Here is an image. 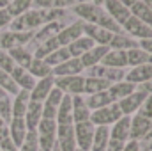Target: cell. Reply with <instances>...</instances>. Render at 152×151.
<instances>
[{
  "label": "cell",
  "instance_id": "1",
  "mask_svg": "<svg viewBox=\"0 0 152 151\" xmlns=\"http://www.w3.org/2000/svg\"><path fill=\"white\" fill-rule=\"evenodd\" d=\"M64 14V9H30L25 14L14 18L9 25V30L14 32H34V29L44 27L57 21Z\"/></svg>",
  "mask_w": 152,
  "mask_h": 151
},
{
  "label": "cell",
  "instance_id": "2",
  "mask_svg": "<svg viewBox=\"0 0 152 151\" xmlns=\"http://www.w3.org/2000/svg\"><path fill=\"white\" fill-rule=\"evenodd\" d=\"M73 9H75L76 14L80 16V20L85 21V23L97 25V27L106 29V30H110V32H113V34H120V32H122V27L115 23L113 20L106 14V11H104L101 5H96V4H92V2H87V4L76 5Z\"/></svg>",
  "mask_w": 152,
  "mask_h": 151
},
{
  "label": "cell",
  "instance_id": "3",
  "mask_svg": "<svg viewBox=\"0 0 152 151\" xmlns=\"http://www.w3.org/2000/svg\"><path fill=\"white\" fill-rule=\"evenodd\" d=\"M36 133H37L39 151H51L57 144V121L41 119Z\"/></svg>",
  "mask_w": 152,
  "mask_h": 151
},
{
  "label": "cell",
  "instance_id": "4",
  "mask_svg": "<svg viewBox=\"0 0 152 151\" xmlns=\"http://www.w3.org/2000/svg\"><path fill=\"white\" fill-rule=\"evenodd\" d=\"M122 117V112L118 109L117 103H112L108 107H103V109H97V110H92L90 114V123L94 126H112L113 123H117L118 119Z\"/></svg>",
  "mask_w": 152,
  "mask_h": 151
},
{
  "label": "cell",
  "instance_id": "5",
  "mask_svg": "<svg viewBox=\"0 0 152 151\" xmlns=\"http://www.w3.org/2000/svg\"><path fill=\"white\" fill-rule=\"evenodd\" d=\"M147 96H149V94H147L145 91L136 89L133 94H129V96H126L124 100L117 101V105H118L122 115H129V117H131L133 114H136L142 109V105H143V101L147 100Z\"/></svg>",
  "mask_w": 152,
  "mask_h": 151
},
{
  "label": "cell",
  "instance_id": "6",
  "mask_svg": "<svg viewBox=\"0 0 152 151\" xmlns=\"http://www.w3.org/2000/svg\"><path fill=\"white\" fill-rule=\"evenodd\" d=\"M94 130H96V126L90 121L75 123V141H76V148L78 150L90 151L92 139H94Z\"/></svg>",
  "mask_w": 152,
  "mask_h": 151
},
{
  "label": "cell",
  "instance_id": "7",
  "mask_svg": "<svg viewBox=\"0 0 152 151\" xmlns=\"http://www.w3.org/2000/svg\"><path fill=\"white\" fill-rule=\"evenodd\" d=\"M30 39H34V32H14V30L0 32V48L9 52L12 48L25 46Z\"/></svg>",
  "mask_w": 152,
  "mask_h": 151
},
{
  "label": "cell",
  "instance_id": "8",
  "mask_svg": "<svg viewBox=\"0 0 152 151\" xmlns=\"http://www.w3.org/2000/svg\"><path fill=\"white\" fill-rule=\"evenodd\" d=\"M83 85H85V76H81V75L55 78V87H58L64 94H69V96H80V94H83Z\"/></svg>",
  "mask_w": 152,
  "mask_h": 151
},
{
  "label": "cell",
  "instance_id": "9",
  "mask_svg": "<svg viewBox=\"0 0 152 151\" xmlns=\"http://www.w3.org/2000/svg\"><path fill=\"white\" fill-rule=\"evenodd\" d=\"M122 32H127L129 38H138L140 41L142 39H149L152 38V27H149L147 23L140 21L138 18H134L133 14L129 16V20L122 25Z\"/></svg>",
  "mask_w": 152,
  "mask_h": 151
},
{
  "label": "cell",
  "instance_id": "10",
  "mask_svg": "<svg viewBox=\"0 0 152 151\" xmlns=\"http://www.w3.org/2000/svg\"><path fill=\"white\" fill-rule=\"evenodd\" d=\"M103 9L106 11V14L113 20L117 25H124L127 20H129V16H131V11L124 5V4H120L118 0H104V4H103Z\"/></svg>",
  "mask_w": 152,
  "mask_h": 151
},
{
  "label": "cell",
  "instance_id": "11",
  "mask_svg": "<svg viewBox=\"0 0 152 151\" xmlns=\"http://www.w3.org/2000/svg\"><path fill=\"white\" fill-rule=\"evenodd\" d=\"M57 144L60 151H75V124H57Z\"/></svg>",
  "mask_w": 152,
  "mask_h": 151
},
{
  "label": "cell",
  "instance_id": "12",
  "mask_svg": "<svg viewBox=\"0 0 152 151\" xmlns=\"http://www.w3.org/2000/svg\"><path fill=\"white\" fill-rule=\"evenodd\" d=\"M83 36L90 38L96 44H101V46H110V41L113 38V32L106 30V29H101L97 25H90V23H85L83 21Z\"/></svg>",
  "mask_w": 152,
  "mask_h": 151
},
{
  "label": "cell",
  "instance_id": "13",
  "mask_svg": "<svg viewBox=\"0 0 152 151\" xmlns=\"http://www.w3.org/2000/svg\"><path fill=\"white\" fill-rule=\"evenodd\" d=\"M53 87H55V78H53V76H46V78L36 80V85H34V89L30 91V101L44 103Z\"/></svg>",
  "mask_w": 152,
  "mask_h": 151
},
{
  "label": "cell",
  "instance_id": "14",
  "mask_svg": "<svg viewBox=\"0 0 152 151\" xmlns=\"http://www.w3.org/2000/svg\"><path fill=\"white\" fill-rule=\"evenodd\" d=\"M126 82H131L134 85H143L152 80V64H142L136 68H131L129 71H126Z\"/></svg>",
  "mask_w": 152,
  "mask_h": 151
},
{
  "label": "cell",
  "instance_id": "15",
  "mask_svg": "<svg viewBox=\"0 0 152 151\" xmlns=\"http://www.w3.org/2000/svg\"><path fill=\"white\" fill-rule=\"evenodd\" d=\"M81 36H83V21L80 20V21H76L73 25H69V27H62V30L55 38H57L60 46H69L73 41H76Z\"/></svg>",
  "mask_w": 152,
  "mask_h": 151
},
{
  "label": "cell",
  "instance_id": "16",
  "mask_svg": "<svg viewBox=\"0 0 152 151\" xmlns=\"http://www.w3.org/2000/svg\"><path fill=\"white\" fill-rule=\"evenodd\" d=\"M129 133H131V117L129 115H122L110 128V139L112 141L127 142L129 141Z\"/></svg>",
  "mask_w": 152,
  "mask_h": 151
},
{
  "label": "cell",
  "instance_id": "17",
  "mask_svg": "<svg viewBox=\"0 0 152 151\" xmlns=\"http://www.w3.org/2000/svg\"><path fill=\"white\" fill-rule=\"evenodd\" d=\"M152 128V119L143 117L140 114H136L134 117H131V133H129V141H138L143 135H147Z\"/></svg>",
  "mask_w": 152,
  "mask_h": 151
},
{
  "label": "cell",
  "instance_id": "18",
  "mask_svg": "<svg viewBox=\"0 0 152 151\" xmlns=\"http://www.w3.org/2000/svg\"><path fill=\"white\" fill-rule=\"evenodd\" d=\"M108 50H110V46L96 44V46H94V48H90L87 53H83V55L80 57V62H81L83 70H88V68H92V66L101 64V61H103V57L108 53Z\"/></svg>",
  "mask_w": 152,
  "mask_h": 151
},
{
  "label": "cell",
  "instance_id": "19",
  "mask_svg": "<svg viewBox=\"0 0 152 151\" xmlns=\"http://www.w3.org/2000/svg\"><path fill=\"white\" fill-rule=\"evenodd\" d=\"M27 133H28V130H27V124H25L23 117H11V121H9V139L18 146V150L23 144Z\"/></svg>",
  "mask_w": 152,
  "mask_h": 151
},
{
  "label": "cell",
  "instance_id": "20",
  "mask_svg": "<svg viewBox=\"0 0 152 151\" xmlns=\"http://www.w3.org/2000/svg\"><path fill=\"white\" fill-rule=\"evenodd\" d=\"M42 119V103H37V101H30L28 103V109L23 115V121L27 124V130L28 132H36Z\"/></svg>",
  "mask_w": 152,
  "mask_h": 151
},
{
  "label": "cell",
  "instance_id": "21",
  "mask_svg": "<svg viewBox=\"0 0 152 151\" xmlns=\"http://www.w3.org/2000/svg\"><path fill=\"white\" fill-rule=\"evenodd\" d=\"M11 76H12V80L16 82V85L20 87V91H27V93H30V91L34 89V85H36V78L30 75L25 68L14 66L12 71H11Z\"/></svg>",
  "mask_w": 152,
  "mask_h": 151
},
{
  "label": "cell",
  "instance_id": "22",
  "mask_svg": "<svg viewBox=\"0 0 152 151\" xmlns=\"http://www.w3.org/2000/svg\"><path fill=\"white\" fill-rule=\"evenodd\" d=\"M57 124H75L73 121V96L64 94L58 109H57Z\"/></svg>",
  "mask_w": 152,
  "mask_h": 151
},
{
  "label": "cell",
  "instance_id": "23",
  "mask_svg": "<svg viewBox=\"0 0 152 151\" xmlns=\"http://www.w3.org/2000/svg\"><path fill=\"white\" fill-rule=\"evenodd\" d=\"M81 71H83V66H81L80 59L71 57L69 61H66L60 66L53 68V76L55 78H60V76H75V75H81Z\"/></svg>",
  "mask_w": 152,
  "mask_h": 151
},
{
  "label": "cell",
  "instance_id": "24",
  "mask_svg": "<svg viewBox=\"0 0 152 151\" xmlns=\"http://www.w3.org/2000/svg\"><path fill=\"white\" fill-rule=\"evenodd\" d=\"M101 64L104 68H115V70H126L127 68V57H126V52L122 50H108V53L103 57Z\"/></svg>",
  "mask_w": 152,
  "mask_h": 151
},
{
  "label": "cell",
  "instance_id": "25",
  "mask_svg": "<svg viewBox=\"0 0 152 151\" xmlns=\"http://www.w3.org/2000/svg\"><path fill=\"white\" fill-rule=\"evenodd\" d=\"M90 109L87 105V100L83 94L73 96V121L75 123H85L90 121Z\"/></svg>",
  "mask_w": 152,
  "mask_h": 151
},
{
  "label": "cell",
  "instance_id": "26",
  "mask_svg": "<svg viewBox=\"0 0 152 151\" xmlns=\"http://www.w3.org/2000/svg\"><path fill=\"white\" fill-rule=\"evenodd\" d=\"M136 89H138V85H134V84H131V82H126V80H122V82L112 84V85L108 87V93H110V96L113 98V101L117 103V101L124 100L126 96L133 94Z\"/></svg>",
  "mask_w": 152,
  "mask_h": 151
},
{
  "label": "cell",
  "instance_id": "27",
  "mask_svg": "<svg viewBox=\"0 0 152 151\" xmlns=\"http://www.w3.org/2000/svg\"><path fill=\"white\" fill-rule=\"evenodd\" d=\"M96 46V43L92 41L90 38H87V36H81V38H78L76 41H73L69 46H66L67 48V52H69V55L71 57H75V59H80L83 53H87L90 48H94Z\"/></svg>",
  "mask_w": 152,
  "mask_h": 151
},
{
  "label": "cell",
  "instance_id": "28",
  "mask_svg": "<svg viewBox=\"0 0 152 151\" xmlns=\"http://www.w3.org/2000/svg\"><path fill=\"white\" fill-rule=\"evenodd\" d=\"M27 71L34 76L36 80H39V78H46V76H53V70L46 64V61H44V59H37V57L32 59V62L28 64Z\"/></svg>",
  "mask_w": 152,
  "mask_h": 151
},
{
  "label": "cell",
  "instance_id": "29",
  "mask_svg": "<svg viewBox=\"0 0 152 151\" xmlns=\"http://www.w3.org/2000/svg\"><path fill=\"white\" fill-rule=\"evenodd\" d=\"M108 142H110V128L108 126H96L90 151H104Z\"/></svg>",
  "mask_w": 152,
  "mask_h": 151
},
{
  "label": "cell",
  "instance_id": "30",
  "mask_svg": "<svg viewBox=\"0 0 152 151\" xmlns=\"http://www.w3.org/2000/svg\"><path fill=\"white\" fill-rule=\"evenodd\" d=\"M30 103V93L20 91L16 96H12V117H23Z\"/></svg>",
  "mask_w": 152,
  "mask_h": 151
},
{
  "label": "cell",
  "instance_id": "31",
  "mask_svg": "<svg viewBox=\"0 0 152 151\" xmlns=\"http://www.w3.org/2000/svg\"><path fill=\"white\" fill-rule=\"evenodd\" d=\"M110 87V84L104 78H94V76H85V85H83V94L92 96L97 93H103Z\"/></svg>",
  "mask_w": 152,
  "mask_h": 151
},
{
  "label": "cell",
  "instance_id": "32",
  "mask_svg": "<svg viewBox=\"0 0 152 151\" xmlns=\"http://www.w3.org/2000/svg\"><path fill=\"white\" fill-rule=\"evenodd\" d=\"M85 100H87V105H88L90 112H92V110H97V109H103V107H108V105H112V103H115L113 98H112V96H110V93H108V89H106V91H103V93L92 94V96H88V98H85Z\"/></svg>",
  "mask_w": 152,
  "mask_h": 151
},
{
  "label": "cell",
  "instance_id": "33",
  "mask_svg": "<svg viewBox=\"0 0 152 151\" xmlns=\"http://www.w3.org/2000/svg\"><path fill=\"white\" fill-rule=\"evenodd\" d=\"M138 46V41H134L133 38H129L127 34L120 32V34H113V38L110 41V48L112 50H122V52H127L131 48H136Z\"/></svg>",
  "mask_w": 152,
  "mask_h": 151
},
{
  "label": "cell",
  "instance_id": "34",
  "mask_svg": "<svg viewBox=\"0 0 152 151\" xmlns=\"http://www.w3.org/2000/svg\"><path fill=\"white\" fill-rule=\"evenodd\" d=\"M9 55H11V59L14 61V64L16 66H20V68H28V64L32 62V59H34V55L25 48V46H18V48H12V50H9Z\"/></svg>",
  "mask_w": 152,
  "mask_h": 151
},
{
  "label": "cell",
  "instance_id": "35",
  "mask_svg": "<svg viewBox=\"0 0 152 151\" xmlns=\"http://www.w3.org/2000/svg\"><path fill=\"white\" fill-rule=\"evenodd\" d=\"M129 11H131V14H133L134 18H138L140 21H143V23H147L149 27H152V7H149L145 2L138 0Z\"/></svg>",
  "mask_w": 152,
  "mask_h": 151
},
{
  "label": "cell",
  "instance_id": "36",
  "mask_svg": "<svg viewBox=\"0 0 152 151\" xmlns=\"http://www.w3.org/2000/svg\"><path fill=\"white\" fill-rule=\"evenodd\" d=\"M126 57H127V66H131V68H136V66L147 64L151 55H149L147 52H143L140 46H136V48H131V50H127V52H126Z\"/></svg>",
  "mask_w": 152,
  "mask_h": 151
},
{
  "label": "cell",
  "instance_id": "37",
  "mask_svg": "<svg viewBox=\"0 0 152 151\" xmlns=\"http://www.w3.org/2000/svg\"><path fill=\"white\" fill-rule=\"evenodd\" d=\"M57 48H60V44H58L57 38L46 39V41L39 43V46L36 48V52H34L32 55H34V57H37V59H46V57H48L50 53H53Z\"/></svg>",
  "mask_w": 152,
  "mask_h": 151
},
{
  "label": "cell",
  "instance_id": "38",
  "mask_svg": "<svg viewBox=\"0 0 152 151\" xmlns=\"http://www.w3.org/2000/svg\"><path fill=\"white\" fill-rule=\"evenodd\" d=\"M69 59H71V55H69L67 48H66V46H60V48H57L53 53H50L44 61H46V64L53 70V68L60 66L62 62H66V61H69Z\"/></svg>",
  "mask_w": 152,
  "mask_h": 151
},
{
  "label": "cell",
  "instance_id": "39",
  "mask_svg": "<svg viewBox=\"0 0 152 151\" xmlns=\"http://www.w3.org/2000/svg\"><path fill=\"white\" fill-rule=\"evenodd\" d=\"M32 4H34V0H12L5 9H7V13H9V14L12 16V20H14V18L21 16V14H25L27 11H30Z\"/></svg>",
  "mask_w": 152,
  "mask_h": 151
},
{
  "label": "cell",
  "instance_id": "40",
  "mask_svg": "<svg viewBox=\"0 0 152 151\" xmlns=\"http://www.w3.org/2000/svg\"><path fill=\"white\" fill-rule=\"evenodd\" d=\"M0 117L7 123L12 117V96L7 94L4 89H0Z\"/></svg>",
  "mask_w": 152,
  "mask_h": 151
},
{
  "label": "cell",
  "instance_id": "41",
  "mask_svg": "<svg viewBox=\"0 0 152 151\" xmlns=\"http://www.w3.org/2000/svg\"><path fill=\"white\" fill-rule=\"evenodd\" d=\"M60 30H62V25H60V23H57V21H53V23H48V25H44V27L39 30L37 34H34V38L42 43V41H46V39L55 38V36H57Z\"/></svg>",
  "mask_w": 152,
  "mask_h": 151
},
{
  "label": "cell",
  "instance_id": "42",
  "mask_svg": "<svg viewBox=\"0 0 152 151\" xmlns=\"http://www.w3.org/2000/svg\"><path fill=\"white\" fill-rule=\"evenodd\" d=\"M0 89H4L7 94L11 96H16L20 93V87L16 85V82L12 80L11 73H5V71H0Z\"/></svg>",
  "mask_w": 152,
  "mask_h": 151
},
{
  "label": "cell",
  "instance_id": "43",
  "mask_svg": "<svg viewBox=\"0 0 152 151\" xmlns=\"http://www.w3.org/2000/svg\"><path fill=\"white\" fill-rule=\"evenodd\" d=\"M110 85L122 82L126 78V70H115V68H104V76H103Z\"/></svg>",
  "mask_w": 152,
  "mask_h": 151
},
{
  "label": "cell",
  "instance_id": "44",
  "mask_svg": "<svg viewBox=\"0 0 152 151\" xmlns=\"http://www.w3.org/2000/svg\"><path fill=\"white\" fill-rule=\"evenodd\" d=\"M20 151H39V142H37V133L36 132H28L23 144L20 146Z\"/></svg>",
  "mask_w": 152,
  "mask_h": 151
},
{
  "label": "cell",
  "instance_id": "45",
  "mask_svg": "<svg viewBox=\"0 0 152 151\" xmlns=\"http://www.w3.org/2000/svg\"><path fill=\"white\" fill-rule=\"evenodd\" d=\"M14 66H16V64H14V61L11 59L9 52H5V50H2V48H0V71L11 73Z\"/></svg>",
  "mask_w": 152,
  "mask_h": 151
},
{
  "label": "cell",
  "instance_id": "46",
  "mask_svg": "<svg viewBox=\"0 0 152 151\" xmlns=\"http://www.w3.org/2000/svg\"><path fill=\"white\" fill-rule=\"evenodd\" d=\"M62 98H64V93L58 89V87H53L51 89V93L48 94V98H46V105H50V107H55V109H58V105H60V101H62Z\"/></svg>",
  "mask_w": 152,
  "mask_h": 151
},
{
  "label": "cell",
  "instance_id": "47",
  "mask_svg": "<svg viewBox=\"0 0 152 151\" xmlns=\"http://www.w3.org/2000/svg\"><path fill=\"white\" fill-rule=\"evenodd\" d=\"M138 114H140V115H143V117L152 119V94L147 96V100L143 101V105H142V109L138 110Z\"/></svg>",
  "mask_w": 152,
  "mask_h": 151
},
{
  "label": "cell",
  "instance_id": "48",
  "mask_svg": "<svg viewBox=\"0 0 152 151\" xmlns=\"http://www.w3.org/2000/svg\"><path fill=\"white\" fill-rule=\"evenodd\" d=\"M11 21H12V16L7 13V9H0V29L9 27Z\"/></svg>",
  "mask_w": 152,
  "mask_h": 151
},
{
  "label": "cell",
  "instance_id": "49",
  "mask_svg": "<svg viewBox=\"0 0 152 151\" xmlns=\"http://www.w3.org/2000/svg\"><path fill=\"white\" fill-rule=\"evenodd\" d=\"M88 76H94V78H103V76H104V66H103V64H97V66L88 68Z\"/></svg>",
  "mask_w": 152,
  "mask_h": 151
},
{
  "label": "cell",
  "instance_id": "50",
  "mask_svg": "<svg viewBox=\"0 0 152 151\" xmlns=\"http://www.w3.org/2000/svg\"><path fill=\"white\" fill-rule=\"evenodd\" d=\"M0 151H20V150H18V146L7 137V139L0 141Z\"/></svg>",
  "mask_w": 152,
  "mask_h": 151
},
{
  "label": "cell",
  "instance_id": "51",
  "mask_svg": "<svg viewBox=\"0 0 152 151\" xmlns=\"http://www.w3.org/2000/svg\"><path fill=\"white\" fill-rule=\"evenodd\" d=\"M138 46L143 50V52H147L149 55H152V38L149 39H142V41H138Z\"/></svg>",
  "mask_w": 152,
  "mask_h": 151
},
{
  "label": "cell",
  "instance_id": "52",
  "mask_svg": "<svg viewBox=\"0 0 152 151\" xmlns=\"http://www.w3.org/2000/svg\"><path fill=\"white\" fill-rule=\"evenodd\" d=\"M7 137H9V123L0 117V141H4Z\"/></svg>",
  "mask_w": 152,
  "mask_h": 151
},
{
  "label": "cell",
  "instance_id": "53",
  "mask_svg": "<svg viewBox=\"0 0 152 151\" xmlns=\"http://www.w3.org/2000/svg\"><path fill=\"white\" fill-rule=\"evenodd\" d=\"M124 144H126V142H118V141H112V139H110V142H108V146H106L104 151H122Z\"/></svg>",
  "mask_w": 152,
  "mask_h": 151
},
{
  "label": "cell",
  "instance_id": "54",
  "mask_svg": "<svg viewBox=\"0 0 152 151\" xmlns=\"http://www.w3.org/2000/svg\"><path fill=\"white\" fill-rule=\"evenodd\" d=\"M122 151H140V144H138V141H127V142L124 144Z\"/></svg>",
  "mask_w": 152,
  "mask_h": 151
},
{
  "label": "cell",
  "instance_id": "55",
  "mask_svg": "<svg viewBox=\"0 0 152 151\" xmlns=\"http://www.w3.org/2000/svg\"><path fill=\"white\" fill-rule=\"evenodd\" d=\"M87 2H92V0H64V7L71 5V7H76L80 4H87Z\"/></svg>",
  "mask_w": 152,
  "mask_h": 151
},
{
  "label": "cell",
  "instance_id": "56",
  "mask_svg": "<svg viewBox=\"0 0 152 151\" xmlns=\"http://www.w3.org/2000/svg\"><path fill=\"white\" fill-rule=\"evenodd\" d=\"M118 2H120V4H124V5H126L127 9H131V7H133V5H134V4H136L138 0H118Z\"/></svg>",
  "mask_w": 152,
  "mask_h": 151
},
{
  "label": "cell",
  "instance_id": "57",
  "mask_svg": "<svg viewBox=\"0 0 152 151\" xmlns=\"http://www.w3.org/2000/svg\"><path fill=\"white\" fill-rule=\"evenodd\" d=\"M92 4H96V5H101V7H103V4H104V0H92Z\"/></svg>",
  "mask_w": 152,
  "mask_h": 151
},
{
  "label": "cell",
  "instance_id": "58",
  "mask_svg": "<svg viewBox=\"0 0 152 151\" xmlns=\"http://www.w3.org/2000/svg\"><path fill=\"white\" fill-rule=\"evenodd\" d=\"M149 64H152V55L149 57Z\"/></svg>",
  "mask_w": 152,
  "mask_h": 151
},
{
  "label": "cell",
  "instance_id": "59",
  "mask_svg": "<svg viewBox=\"0 0 152 151\" xmlns=\"http://www.w3.org/2000/svg\"><path fill=\"white\" fill-rule=\"evenodd\" d=\"M75 151H83V150H78V148H76V150H75Z\"/></svg>",
  "mask_w": 152,
  "mask_h": 151
},
{
  "label": "cell",
  "instance_id": "60",
  "mask_svg": "<svg viewBox=\"0 0 152 151\" xmlns=\"http://www.w3.org/2000/svg\"><path fill=\"white\" fill-rule=\"evenodd\" d=\"M0 9H2V7H0Z\"/></svg>",
  "mask_w": 152,
  "mask_h": 151
}]
</instances>
